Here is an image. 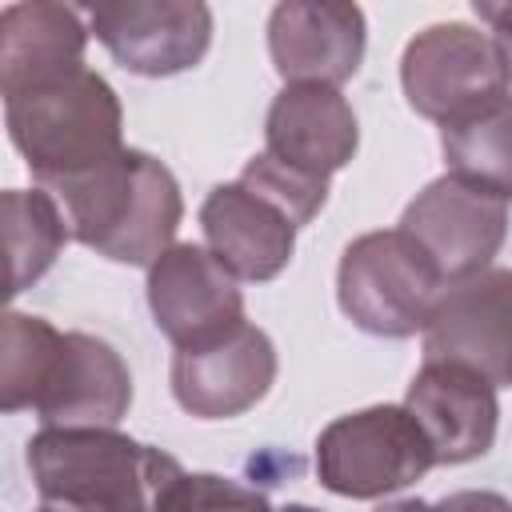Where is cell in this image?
I'll use <instances>...</instances> for the list:
<instances>
[{
    "mask_svg": "<svg viewBox=\"0 0 512 512\" xmlns=\"http://www.w3.org/2000/svg\"><path fill=\"white\" fill-rule=\"evenodd\" d=\"M4 244H8V292L32 288L60 256V248L72 240L68 216L44 188H8L4 200Z\"/></svg>",
    "mask_w": 512,
    "mask_h": 512,
    "instance_id": "d6986e66",
    "label": "cell"
},
{
    "mask_svg": "<svg viewBox=\"0 0 512 512\" xmlns=\"http://www.w3.org/2000/svg\"><path fill=\"white\" fill-rule=\"evenodd\" d=\"M368 44V24L356 4L284 0L268 16V52L284 84L340 88L356 76Z\"/></svg>",
    "mask_w": 512,
    "mask_h": 512,
    "instance_id": "7c38bea8",
    "label": "cell"
},
{
    "mask_svg": "<svg viewBox=\"0 0 512 512\" xmlns=\"http://www.w3.org/2000/svg\"><path fill=\"white\" fill-rule=\"evenodd\" d=\"M84 16L92 36L132 76L188 72L212 44V12L200 0H104Z\"/></svg>",
    "mask_w": 512,
    "mask_h": 512,
    "instance_id": "9c48e42d",
    "label": "cell"
},
{
    "mask_svg": "<svg viewBox=\"0 0 512 512\" xmlns=\"http://www.w3.org/2000/svg\"><path fill=\"white\" fill-rule=\"evenodd\" d=\"M68 216L72 240L104 260L152 268L172 244L184 216V196L168 164L140 148L116 152L108 164L52 192Z\"/></svg>",
    "mask_w": 512,
    "mask_h": 512,
    "instance_id": "6da1fadb",
    "label": "cell"
},
{
    "mask_svg": "<svg viewBox=\"0 0 512 512\" xmlns=\"http://www.w3.org/2000/svg\"><path fill=\"white\" fill-rule=\"evenodd\" d=\"M208 252L236 280H276L296 252V224L240 180L216 184L200 204Z\"/></svg>",
    "mask_w": 512,
    "mask_h": 512,
    "instance_id": "9a60e30c",
    "label": "cell"
},
{
    "mask_svg": "<svg viewBox=\"0 0 512 512\" xmlns=\"http://www.w3.org/2000/svg\"><path fill=\"white\" fill-rule=\"evenodd\" d=\"M28 472L44 512H156L180 460L116 428H40Z\"/></svg>",
    "mask_w": 512,
    "mask_h": 512,
    "instance_id": "7a4b0ae2",
    "label": "cell"
},
{
    "mask_svg": "<svg viewBox=\"0 0 512 512\" xmlns=\"http://www.w3.org/2000/svg\"><path fill=\"white\" fill-rule=\"evenodd\" d=\"M4 120L16 152L44 192H56L124 152L120 96L88 64L4 100Z\"/></svg>",
    "mask_w": 512,
    "mask_h": 512,
    "instance_id": "3957f363",
    "label": "cell"
},
{
    "mask_svg": "<svg viewBox=\"0 0 512 512\" xmlns=\"http://www.w3.org/2000/svg\"><path fill=\"white\" fill-rule=\"evenodd\" d=\"M64 336L56 324L44 316L28 312H8L0 324V408L4 412H24L40 404L48 392L60 356H64Z\"/></svg>",
    "mask_w": 512,
    "mask_h": 512,
    "instance_id": "ffe728a7",
    "label": "cell"
},
{
    "mask_svg": "<svg viewBox=\"0 0 512 512\" xmlns=\"http://www.w3.org/2000/svg\"><path fill=\"white\" fill-rule=\"evenodd\" d=\"M436 512H512V500L500 492L464 488V492H448L444 500H436Z\"/></svg>",
    "mask_w": 512,
    "mask_h": 512,
    "instance_id": "603a6c76",
    "label": "cell"
},
{
    "mask_svg": "<svg viewBox=\"0 0 512 512\" xmlns=\"http://www.w3.org/2000/svg\"><path fill=\"white\" fill-rule=\"evenodd\" d=\"M148 308L176 348L208 344L244 324V292L204 244H172L148 268Z\"/></svg>",
    "mask_w": 512,
    "mask_h": 512,
    "instance_id": "8fae6325",
    "label": "cell"
},
{
    "mask_svg": "<svg viewBox=\"0 0 512 512\" xmlns=\"http://www.w3.org/2000/svg\"><path fill=\"white\" fill-rule=\"evenodd\" d=\"M272 380L276 344L248 320L208 344L176 348L172 356V396L196 420H228L248 412L268 396Z\"/></svg>",
    "mask_w": 512,
    "mask_h": 512,
    "instance_id": "30bf717a",
    "label": "cell"
},
{
    "mask_svg": "<svg viewBox=\"0 0 512 512\" xmlns=\"http://www.w3.org/2000/svg\"><path fill=\"white\" fill-rule=\"evenodd\" d=\"M400 232H408L440 276L456 284L492 268V256L508 240V200L460 176H440L404 208Z\"/></svg>",
    "mask_w": 512,
    "mask_h": 512,
    "instance_id": "52a82bcc",
    "label": "cell"
},
{
    "mask_svg": "<svg viewBox=\"0 0 512 512\" xmlns=\"http://www.w3.org/2000/svg\"><path fill=\"white\" fill-rule=\"evenodd\" d=\"M36 512H44V508H36Z\"/></svg>",
    "mask_w": 512,
    "mask_h": 512,
    "instance_id": "4316f807",
    "label": "cell"
},
{
    "mask_svg": "<svg viewBox=\"0 0 512 512\" xmlns=\"http://www.w3.org/2000/svg\"><path fill=\"white\" fill-rule=\"evenodd\" d=\"M420 336L424 360L464 364L492 388H512V268L448 284Z\"/></svg>",
    "mask_w": 512,
    "mask_h": 512,
    "instance_id": "ba28073f",
    "label": "cell"
},
{
    "mask_svg": "<svg viewBox=\"0 0 512 512\" xmlns=\"http://www.w3.org/2000/svg\"><path fill=\"white\" fill-rule=\"evenodd\" d=\"M376 512H436V504H428V500H416V496H408V500H392V504H380Z\"/></svg>",
    "mask_w": 512,
    "mask_h": 512,
    "instance_id": "d4e9b609",
    "label": "cell"
},
{
    "mask_svg": "<svg viewBox=\"0 0 512 512\" xmlns=\"http://www.w3.org/2000/svg\"><path fill=\"white\" fill-rule=\"evenodd\" d=\"M400 84L412 112L436 124L512 96V72L500 44L460 20L428 24L408 40L400 56Z\"/></svg>",
    "mask_w": 512,
    "mask_h": 512,
    "instance_id": "8992f818",
    "label": "cell"
},
{
    "mask_svg": "<svg viewBox=\"0 0 512 512\" xmlns=\"http://www.w3.org/2000/svg\"><path fill=\"white\" fill-rule=\"evenodd\" d=\"M236 180H240L244 188H252L256 196H264L272 208H280L296 228L312 224L316 212H320L324 200H328V180L304 176V172L280 164V160L268 156V152H256V156L244 164V172H240Z\"/></svg>",
    "mask_w": 512,
    "mask_h": 512,
    "instance_id": "44dd1931",
    "label": "cell"
},
{
    "mask_svg": "<svg viewBox=\"0 0 512 512\" xmlns=\"http://www.w3.org/2000/svg\"><path fill=\"white\" fill-rule=\"evenodd\" d=\"M440 152L448 176L512 200V96L440 124Z\"/></svg>",
    "mask_w": 512,
    "mask_h": 512,
    "instance_id": "ac0fdd59",
    "label": "cell"
},
{
    "mask_svg": "<svg viewBox=\"0 0 512 512\" xmlns=\"http://www.w3.org/2000/svg\"><path fill=\"white\" fill-rule=\"evenodd\" d=\"M276 512H320V508H312V504H284V508H276Z\"/></svg>",
    "mask_w": 512,
    "mask_h": 512,
    "instance_id": "484cf974",
    "label": "cell"
},
{
    "mask_svg": "<svg viewBox=\"0 0 512 512\" xmlns=\"http://www.w3.org/2000/svg\"><path fill=\"white\" fill-rule=\"evenodd\" d=\"M476 16L488 24V36L500 44L504 64L512 72V0L508 4H492V0H476Z\"/></svg>",
    "mask_w": 512,
    "mask_h": 512,
    "instance_id": "cb8c5ba5",
    "label": "cell"
},
{
    "mask_svg": "<svg viewBox=\"0 0 512 512\" xmlns=\"http://www.w3.org/2000/svg\"><path fill=\"white\" fill-rule=\"evenodd\" d=\"M448 280L432 256L400 228L356 236L336 268V300L344 316L388 340L424 332Z\"/></svg>",
    "mask_w": 512,
    "mask_h": 512,
    "instance_id": "277c9868",
    "label": "cell"
},
{
    "mask_svg": "<svg viewBox=\"0 0 512 512\" xmlns=\"http://www.w3.org/2000/svg\"><path fill=\"white\" fill-rule=\"evenodd\" d=\"M436 452L404 404H372L336 416L316 436V476L348 500H380L416 484Z\"/></svg>",
    "mask_w": 512,
    "mask_h": 512,
    "instance_id": "5b68a950",
    "label": "cell"
},
{
    "mask_svg": "<svg viewBox=\"0 0 512 512\" xmlns=\"http://www.w3.org/2000/svg\"><path fill=\"white\" fill-rule=\"evenodd\" d=\"M84 12L52 0H24L0 12V92L4 100L32 92L84 68Z\"/></svg>",
    "mask_w": 512,
    "mask_h": 512,
    "instance_id": "2e32d148",
    "label": "cell"
},
{
    "mask_svg": "<svg viewBox=\"0 0 512 512\" xmlns=\"http://www.w3.org/2000/svg\"><path fill=\"white\" fill-rule=\"evenodd\" d=\"M132 404V376L120 352L88 332L64 336L60 368L36 404L44 428H116Z\"/></svg>",
    "mask_w": 512,
    "mask_h": 512,
    "instance_id": "e0dca14e",
    "label": "cell"
},
{
    "mask_svg": "<svg viewBox=\"0 0 512 512\" xmlns=\"http://www.w3.org/2000/svg\"><path fill=\"white\" fill-rule=\"evenodd\" d=\"M360 144L356 112L328 84H284L264 120V152L280 164L328 180L340 172Z\"/></svg>",
    "mask_w": 512,
    "mask_h": 512,
    "instance_id": "5bb4252c",
    "label": "cell"
},
{
    "mask_svg": "<svg viewBox=\"0 0 512 512\" xmlns=\"http://www.w3.org/2000/svg\"><path fill=\"white\" fill-rule=\"evenodd\" d=\"M156 512H276V508L268 504L264 492H256L240 480L180 468L164 484V492L156 500Z\"/></svg>",
    "mask_w": 512,
    "mask_h": 512,
    "instance_id": "7402d4cb",
    "label": "cell"
},
{
    "mask_svg": "<svg viewBox=\"0 0 512 512\" xmlns=\"http://www.w3.org/2000/svg\"><path fill=\"white\" fill-rule=\"evenodd\" d=\"M404 408L424 428L436 464L480 460L496 440V388L464 364L424 360L408 384Z\"/></svg>",
    "mask_w": 512,
    "mask_h": 512,
    "instance_id": "4fadbf2b",
    "label": "cell"
}]
</instances>
